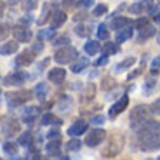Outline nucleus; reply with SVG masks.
Returning a JSON list of instances; mask_svg holds the SVG:
<instances>
[{"label":"nucleus","mask_w":160,"mask_h":160,"mask_svg":"<svg viewBox=\"0 0 160 160\" xmlns=\"http://www.w3.org/2000/svg\"><path fill=\"white\" fill-rule=\"evenodd\" d=\"M138 141H139V148L152 152L160 146V124L150 120L143 129L138 131Z\"/></svg>","instance_id":"1"},{"label":"nucleus","mask_w":160,"mask_h":160,"mask_svg":"<svg viewBox=\"0 0 160 160\" xmlns=\"http://www.w3.org/2000/svg\"><path fill=\"white\" fill-rule=\"evenodd\" d=\"M150 106H143V104H138V106H134L131 112V127L132 131H139V129H143L144 125L150 122Z\"/></svg>","instance_id":"2"},{"label":"nucleus","mask_w":160,"mask_h":160,"mask_svg":"<svg viewBox=\"0 0 160 160\" xmlns=\"http://www.w3.org/2000/svg\"><path fill=\"white\" fill-rule=\"evenodd\" d=\"M77 49L75 47H70V45H63L61 49H58V52L54 54V61L58 64H68L72 63L73 59H77Z\"/></svg>","instance_id":"3"},{"label":"nucleus","mask_w":160,"mask_h":160,"mask_svg":"<svg viewBox=\"0 0 160 160\" xmlns=\"http://www.w3.org/2000/svg\"><path fill=\"white\" fill-rule=\"evenodd\" d=\"M104 138H106V132L103 129H92V131H89L87 138H85V144L91 146V148H96L104 141Z\"/></svg>","instance_id":"4"},{"label":"nucleus","mask_w":160,"mask_h":160,"mask_svg":"<svg viewBox=\"0 0 160 160\" xmlns=\"http://www.w3.org/2000/svg\"><path fill=\"white\" fill-rule=\"evenodd\" d=\"M32 98V92L30 91H21V92H7L5 94V99L9 101L11 106H18V104H23L24 101H28Z\"/></svg>","instance_id":"5"},{"label":"nucleus","mask_w":160,"mask_h":160,"mask_svg":"<svg viewBox=\"0 0 160 160\" xmlns=\"http://www.w3.org/2000/svg\"><path fill=\"white\" fill-rule=\"evenodd\" d=\"M122 144H124V141H122V136H113L112 141L108 143V146L103 150V157H115L120 153V150H122Z\"/></svg>","instance_id":"6"},{"label":"nucleus","mask_w":160,"mask_h":160,"mask_svg":"<svg viewBox=\"0 0 160 160\" xmlns=\"http://www.w3.org/2000/svg\"><path fill=\"white\" fill-rule=\"evenodd\" d=\"M47 155L49 157H58V158H68V157L61 155V138H56V139H47Z\"/></svg>","instance_id":"7"},{"label":"nucleus","mask_w":160,"mask_h":160,"mask_svg":"<svg viewBox=\"0 0 160 160\" xmlns=\"http://www.w3.org/2000/svg\"><path fill=\"white\" fill-rule=\"evenodd\" d=\"M19 131V122L14 118H4L2 120V132H4L5 138L14 136L16 132Z\"/></svg>","instance_id":"8"},{"label":"nucleus","mask_w":160,"mask_h":160,"mask_svg":"<svg viewBox=\"0 0 160 160\" xmlns=\"http://www.w3.org/2000/svg\"><path fill=\"white\" fill-rule=\"evenodd\" d=\"M24 80H26L24 72H14V73H11V75L4 77V78H2V84L4 85H23Z\"/></svg>","instance_id":"9"},{"label":"nucleus","mask_w":160,"mask_h":160,"mask_svg":"<svg viewBox=\"0 0 160 160\" xmlns=\"http://www.w3.org/2000/svg\"><path fill=\"white\" fill-rule=\"evenodd\" d=\"M12 35L16 37L18 42H28L32 38V30L26 28L24 24H18L16 28L12 30Z\"/></svg>","instance_id":"10"},{"label":"nucleus","mask_w":160,"mask_h":160,"mask_svg":"<svg viewBox=\"0 0 160 160\" xmlns=\"http://www.w3.org/2000/svg\"><path fill=\"white\" fill-rule=\"evenodd\" d=\"M127 103H129V98H127V96H122V98H120V99L117 101L115 104H113L112 108H110V118H115L117 115H120V113L127 108Z\"/></svg>","instance_id":"11"},{"label":"nucleus","mask_w":160,"mask_h":160,"mask_svg":"<svg viewBox=\"0 0 160 160\" xmlns=\"http://www.w3.org/2000/svg\"><path fill=\"white\" fill-rule=\"evenodd\" d=\"M33 61H35V51H23L19 54V56L16 58V64L18 66H28V64H32Z\"/></svg>","instance_id":"12"},{"label":"nucleus","mask_w":160,"mask_h":160,"mask_svg":"<svg viewBox=\"0 0 160 160\" xmlns=\"http://www.w3.org/2000/svg\"><path fill=\"white\" fill-rule=\"evenodd\" d=\"M38 113H40V108H38V106H28V108H24L21 120H23L24 124L32 125L33 122H35V118H37V115H38Z\"/></svg>","instance_id":"13"},{"label":"nucleus","mask_w":160,"mask_h":160,"mask_svg":"<svg viewBox=\"0 0 160 160\" xmlns=\"http://www.w3.org/2000/svg\"><path fill=\"white\" fill-rule=\"evenodd\" d=\"M85 131H87V122H84V120H77V122L72 124V127L68 129V134L72 138H77V136H80V134H84Z\"/></svg>","instance_id":"14"},{"label":"nucleus","mask_w":160,"mask_h":160,"mask_svg":"<svg viewBox=\"0 0 160 160\" xmlns=\"http://www.w3.org/2000/svg\"><path fill=\"white\" fill-rule=\"evenodd\" d=\"M64 23H66V14H64L63 11H54L52 12V16H51V26L52 28L54 30L61 28Z\"/></svg>","instance_id":"15"},{"label":"nucleus","mask_w":160,"mask_h":160,"mask_svg":"<svg viewBox=\"0 0 160 160\" xmlns=\"http://www.w3.org/2000/svg\"><path fill=\"white\" fill-rule=\"evenodd\" d=\"M66 77V72L63 68H52L49 70V80H51L52 84H61Z\"/></svg>","instance_id":"16"},{"label":"nucleus","mask_w":160,"mask_h":160,"mask_svg":"<svg viewBox=\"0 0 160 160\" xmlns=\"http://www.w3.org/2000/svg\"><path fill=\"white\" fill-rule=\"evenodd\" d=\"M131 19L129 18H124V16H118V18H115V19L112 21V28L113 30H122V28H127V26H131Z\"/></svg>","instance_id":"17"},{"label":"nucleus","mask_w":160,"mask_h":160,"mask_svg":"<svg viewBox=\"0 0 160 160\" xmlns=\"http://www.w3.org/2000/svg\"><path fill=\"white\" fill-rule=\"evenodd\" d=\"M155 35V28H153L152 24H146L144 28H141L139 30V37H138V42H144V40H148L150 37H153Z\"/></svg>","instance_id":"18"},{"label":"nucleus","mask_w":160,"mask_h":160,"mask_svg":"<svg viewBox=\"0 0 160 160\" xmlns=\"http://www.w3.org/2000/svg\"><path fill=\"white\" fill-rule=\"evenodd\" d=\"M40 124L42 125H61L63 124V120L58 118V117H54L52 113H44V117H42V120H40Z\"/></svg>","instance_id":"19"},{"label":"nucleus","mask_w":160,"mask_h":160,"mask_svg":"<svg viewBox=\"0 0 160 160\" xmlns=\"http://www.w3.org/2000/svg\"><path fill=\"white\" fill-rule=\"evenodd\" d=\"M87 64H89V59H87V58H77L75 63L72 64V72H73V73L84 72V70L87 68Z\"/></svg>","instance_id":"20"},{"label":"nucleus","mask_w":160,"mask_h":160,"mask_svg":"<svg viewBox=\"0 0 160 160\" xmlns=\"http://www.w3.org/2000/svg\"><path fill=\"white\" fill-rule=\"evenodd\" d=\"M85 52H87L89 56H94V54H98V52L101 51V44L98 42V40H89L87 44L84 45Z\"/></svg>","instance_id":"21"},{"label":"nucleus","mask_w":160,"mask_h":160,"mask_svg":"<svg viewBox=\"0 0 160 160\" xmlns=\"http://www.w3.org/2000/svg\"><path fill=\"white\" fill-rule=\"evenodd\" d=\"M132 26V24H131ZM131 26H127V28H122V30H118L117 32V44H122V42H125V40H129L132 37V30H131Z\"/></svg>","instance_id":"22"},{"label":"nucleus","mask_w":160,"mask_h":160,"mask_svg":"<svg viewBox=\"0 0 160 160\" xmlns=\"http://www.w3.org/2000/svg\"><path fill=\"white\" fill-rule=\"evenodd\" d=\"M72 104H73L72 98L64 94V96H61L59 101H58V110H59V112H68V110L72 108Z\"/></svg>","instance_id":"23"},{"label":"nucleus","mask_w":160,"mask_h":160,"mask_svg":"<svg viewBox=\"0 0 160 160\" xmlns=\"http://www.w3.org/2000/svg\"><path fill=\"white\" fill-rule=\"evenodd\" d=\"M18 47H19L18 42H5L0 49V52H2V56H9V54H14L18 51Z\"/></svg>","instance_id":"24"},{"label":"nucleus","mask_w":160,"mask_h":160,"mask_svg":"<svg viewBox=\"0 0 160 160\" xmlns=\"http://www.w3.org/2000/svg\"><path fill=\"white\" fill-rule=\"evenodd\" d=\"M18 144L19 143H12V141H5L2 150H4L5 155H16L18 153Z\"/></svg>","instance_id":"25"},{"label":"nucleus","mask_w":160,"mask_h":160,"mask_svg":"<svg viewBox=\"0 0 160 160\" xmlns=\"http://www.w3.org/2000/svg\"><path fill=\"white\" fill-rule=\"evenodd\" d=\"M117 52H118L117 42H106L103 45V54H106V56H112V54H117Z\"/></svg>","instance_id":"26"},{"label":"nucleus","mask_w":160,"mask_h":160,"mask_svg":"<svg viewBox=\"0 0 160 160\" xmlns=\"http://www.w3.org/2000/svg\"><path fill=\"white\" fill-rule=\"evenodd\" d=\"M134 63H136V59H134L132 56H131V58H125V59L122 61V63H118V64L115 66V72L118 73L120 70H125V68H129V66H132Z\"/></svg>","instance_id":"27"},{"label":"nucleus","mask_w":160,"mask_h":160,"mask_svg":"<svg viewBox=\"0 0 160 160\" xmlns=\"http://www.w3.org/2000/svg\"><path fill=\"white\" fill-rule=\"evenodd\" d=\"M45 92H47V85H45V84H38L35 87V91H33V94H35L40 101H45Z\"/></svg>","instance_id":"28"},{"label":"nucleus","mask_w":160,"mask_h":160,"mask_svg":"<svg viewBox=\"0 0 160 160\" xmlns=\"http://www.w3.org/2000/svg\"><path fill=\"white\" fill-rule=\"evenodd\" d=\"M30 141H32V132H30V131H26V132H23V134L19 136L18 143H19L21 146H28V144H30Z\"/></svg>","instance_id":"29"},{"label":"nucleus","mask_w":160,"mask_h":160,"mask_svg":"<svg viewBox=\"0 0 160 160\" xmlns=\"http://www.w3.org/2000/svg\"><path fill=\"white\" fill-rule=\"evenodd\" d=\"M80 146H82V141L77 139V138H75V139H72V141H68V144H66L68 152H78Z\"/></svg>","instance_id":"30"},{"label":"nucleus","mask_w":160,"mask_h":160,"mask_svg":"<svg viewBox=\"0 0 160 160\" xmlns=\"http://www.w3.org/2000/svg\"><path fill=\"white\" fill-rule=\"evenodd\" d=\"M108 12V7L104 4H99V5H96L94 7V11H92V16L94 18H99V16H103V14H106Z\"/></svg>","instance_id":"31"},{"label":"nucleus","mask_w":160,"mask_h":160,"mask_svg":"<svg viewBox=\"0 0 160 160\" xmlns=\"http://www.w3.org/2000/svg\"><path fill=\"white\" fill-rule=\"evenodd\" d=\"M37 5H38V0H26V2H23V11L32 12L37 9Z\"/></svg>","instance_id":"32"},{"label":"nucleus","mask_w":160,"mask_h":160,"mask_svg":"<svg viewBox=\"0 0 160 160\" xmlns=\"http://www.w3.org/2000/svg\"><path fill=\"white\" fill-rule=\"evenodd\" d=\"M108 37H110V33H108V30H106V26H104V24H99V26H98V38L108 40Z\"/></svg>","instance_id":"33"},{"label":"nucleus","mask_w":160,"mask_h":160,"mask_svg":"<svg viewBox=\"0 0 160 160\" xmlns=\"http://www.w3.org/2000/svg\"><path fill=\"white\" fill-rule=\"evenodd\" d=\"M144 9H146L144 0H143V2H138V4H134V5H131V12H132V14H141Z\"/></svg>","instance_id":"34"},{"label":"nucleus","mask_w":160,"mask_h":160,"mask_svg":"<svg viewBox=\"0 0 160 160\" xmlns=\"http://www.w3.org/2000/svg\"><path fill=\"white\" fill-rule=\"evenodd\" d=\"M75 33L78 37H87L89 35V28L85 26V24H77V26H75Z\"/></svg>","instance_id":"35"},{"label":"nucleus","mask_w":160,"mask_h":160,"mask_svg":"<svg viewBox=\"0 0 160 160\" xmlns=\"http://www.w3.org/2000/svg\"><path fill=\"white\" fill-rule=\"evenodd\" d=\"M66 44H70V38L66 35H63V37H58V38H54V45L56 47H63V45H66Z\"/></svg>","instance_id":"36"},{"label":"nucleus","mask_w":160,"mask_h":160,"mask_svg":"<svg viewBox=\"0 0 160 160\" xmlns=\"http://www.w3.org/2000/svg\"><path fill=\"white\" fill-rule=\"evenodd\" d=\"M150 112H152L153 115H160V98L150 104Z\"/></svg>","instance_id":"37"},{"label":"nucleus","mask_w":160,"mask_h":160,"mask_svg":"<svg viewBox=\"0 0 160 160\" xmlns=\"http://www.w3.org/2000/svg\"><path fill=\"white\" fill-rule=\"evenodd\" d=\"M52 37H54V28H47V30H42V32H40V38H52Z\"/></svg>","instance_id":"38"},{"label":"nucleus","mask_w":160,"mask_h":160,"mask_svg":"<svg viewBox=\"0 0 160 160\" xmlns=\"http://www.w3.org/2000/svg\"><path fill=\"white\" fill-rule=\"evenodd\" d=\"M89 122H91L92 125H103L104 124V117L103 115H96V117H92Z\"/></svg>","instance_id":"39"},{"label":"nucleus","mask_w":160,"mask_h":160,"mask_svg":"<svg viewBox=\"0 0 160 160\" xmlns=\"http://www.w3.org/2000/svg\"><path fill=\"white\" fill-rule=\"evenodd\" d=\"M77 5L82 7V9H87V7H92V5H94V0H78Z\"/></svg>","instance_id":"40"},{"label":"nucleus","mask_w":160,"mask_h":160,"mask_svg":"<svg viewBox=\"0 0 160 160\" xmlns=\"http://www.w3.org/2000/svg\"><path fill=\"white\" fill-rule=\"evenodd\" d=\"M148 24V19L146 18H139V19H136V23H134V26H136L138 30H141V28H144Z\"/></svg>","instance_id":"41"},{"label":"nucleus","mask_w":160,"mask_h":160,"mask_svg":"<svg viewBox=\"0 0 160 160\" xmlns=\"http://www.w3.org/2000/svg\"><path fill=\"white\" fill-rule=\"evenodd\" d=\"M158 68H160V56L155 58V59H153V63H152V73H153V75H155V73H158Z\"/></svg>","instance_id":"42"},{"label":"nucleus","mask_w":160,"mask_h":160,"mask_svg":"<svg viewBox=\"0 0 160 160\" xmlns=\"http://www.w3.org/2000/svg\"><path fill=\"white\" fill-rule=\"evenodd\" d=\"M47 18H49V5H45V7H44V12H42V18H40L37 23H38V24H44Z\"/></svg>","instance_id":"43"},{"label":"nucleus","mask_w":160,"mask_h":160,"mask_svg":"<svg viewBox=\"0 0 160 160\" xmlns=\"http://www.w3.org/2000/svg\"><path fill=\"white\" fill-rule=\"evenodd\" d=\"M56 138H61V132L58 129H52L47 132V139H56Z\"/></svg>","instance_id":"44"},{"label":"nucleus","mask_w":160,"mask_h":160,"mask_svg":"<svg viewBox=\"0 0 160 160\" xmlns=\"http://www.w3.org/2000/svg\"><path fill=\"white\" fill-rule=\"evenodd\" d=\"M153 87H155V82H153V80H148V82H146V89H144V94H150V92L153 91Z\"/></svg>","instance_id":"45"},{"label":"nucleus","mask_w":160,"mask_h":160,"mask_svg":"<svg viewBox=\"0 0 160 160\" xmlns=\"http://www.w3.org/2000/svg\"><path fill=\"white\" fill-rule=\"evenodd\" d=\"M106 63H108V56H106V54H103V56L98 59V66H104Z\"/></svg>","instance_id":"46"},{"label":"nucleus","mask_w":160,"mask_h":160,"mask_svg":"<svg viewBox=\"0 0 160 160\" xmlns=\"http://www.w3.org/2000/svg\"><path fill=\"white\" fill-rule=\"evenodd\" d=\"M7 33H9V26H7V24H2V40L5 38V35H7Z\"/></svg>","instance_id":"47"},{"label":"nucleus","mask_w":160,"mask_h":160,"mask_svg":"<svg viewBox=\"0 0 160 160\" xmlns=\"http://www.w3.org/2000/svg\"><path fill=\"white\" fill-rule=\"evenodd\" d=\"M42 47H44V45H42V42H37V44L33 45V51H35V52H40V51H42Z\"/></svg>","instance_id":"48"},{"label":"nucleus","mask_w":160,"mask_h":160,"mask_svg":"<svg viewBox=\"0 0 160 160\" xmlns=\"http://www.w3.org/2000/svg\"><path fill=\"white\" fill-rule=\"evenodd\" d=\"M139 73H141L139 70H134V73H129V77H127V78H129V80H132V78H136V77L139 75Z\"/></svg>","instance_id":"49"},{"label":"nucleus","mask_w":160,"mask_h":160,"mask_svg":"<svg viewBox=\"0 0 160 160\" xmlns=\"http://www.w3.org/2000/svg\"><path fill=\"white\" fill-rule=\"evenodd\" d=\"M155 21H157V23H160V12H158V14L155 16Z\"/></svg>","instance_id":"50"},{"label":"nucleus","mask_w":160,"mask_h":160,"mask_svg":"<svg viewBox=\"0 0 160 160\" xmlns=\"http://www.w3.org/2000/svg\"><path fill=\"white\" fill-rule=\"evenodd\" d=\"M72 2H73V0H64V5H70Z\"/></svg>","instance_id":"51"},{"label":"nucleus","mask_w":160,"mask_h":160,"mask_svg":"<svg viewBox=\"0 0 160 160\" xmlns=\"http://www.w3.org/2000/svg\"><path fill=\"white\" fill-rule=\"evenodd\" d=\"M158 44H160V33H158Z\"/></svg>","instance_id":"52"},{"label":"nucleus","mask_w":160,"mask_h":160,"mask_svg":"<svg viewBox=\"0 0 160 160\" xmlns=\"http://www.w3.org/2000/svg\"><path fill=\"white\" fill-rule=\"evenodd\" d=\"M158 158H160V155H158Z\"/></svg>","instance_id":"53"}]
</instances>
